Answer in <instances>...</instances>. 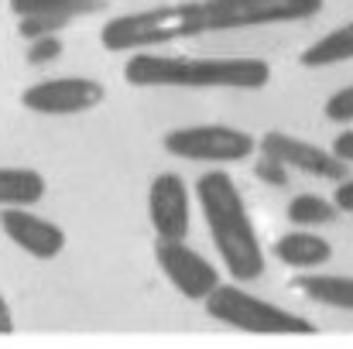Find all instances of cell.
I'll return each instance as SVG.
<instances>
[{
  "instance_id": "obj_23",
  "label": "cell",
  "mask_w": 353,
  "mask_h": 349,
  "mask_svg": "<svg viewBox=\"0 0 353 349\" xmlns=\"http://www.w3.org/2000/svg\"><path fill=\"white\" fill-rule=\"evenodd\" d=\"M7 332H14V315H10V305L3 302V295H0V336H7Z\"/></svg>"
},
{
  "instance_id": "obj_20",
  "label": "cell",
  "mask_w": 353,
  "mask_h": 349,
  "mask_svg": "<svg viewBox=\"0 0 353 349\" xmlns=\"http://www.w3.org/2000/svg\"><path fill=\"white\" fill-rule=\"evenodd\" d=\"M257 178L268 182V185H274V189H281V185H288V168H285L281 161L261 158V161H257Z\"/></svg>"
},
{
  "instance_id": "obj_1",
  "label": "cell",
  "mask_w": 353,
  "mask_h": 349,
  "mask_svg": "<svg viewBox=\"0 0 353 349\" xmlns=\"http://www.w3.org/2000/svg\"><path fill=\"white\" fill-rule=\"evenodd\" d=\"M319 10L323 0H189V3L137 10V14H120L103 24L100 41L107 52H141V48H158L168 41L199 38L213 31L309 21Z\"/></svg>"
},
{
  "instance_id": "obj_8",
  "label": "cell",
  "mask_w": 353,
  "mask_h": 349,
  "mask_svg": "<svg viewBox=\"0 0 353 349\" xmlns=\"http://www.w3.org/2000/svg\"><path fill=\"white\" fill-rule=\"evenodd\" d=\"M261 158H271V161H281L285 168H295L302 175H312V178H326V182H347V165L309 144V140H299L292 134H281V130H268L261 137Z\"/></svg>"
},
{
  "instance_id": "obj_9",
  "label": "cell",
  "mask_w": 353,
  "mask_h": 349,
  "mask_svg": "<svg viewBox=\"0 0 353 349\" xmlns=\"http://www.w3.org/2000/svg\"><path fill=\"white\" fill-rule=\"evenodd\" d=\"M148 216L158 240H185L189 236V185L175 171H161L148 192Z\"/></svg>"
},
{
  "instance_id": "obj_17",
  "label": "cell",
  "mask_w": 353,
  "mask_h": 349,
  "mask_svg": "<svg viewBox=\"0 0 353 349\" xmlns=\"http://www.w3.org/2000/svg\"><path fill=\"white\" fill-rule=\"evenodd\" d=\"M65 24H69V21H59V17H21L17 31H21V38L38 41V38H52V34H59Z\"/></svg>"
},
{
  "instance_id": "obj_6",
  "label": "cell",
  "mask_w": 353,
  "mask_h": 349,
  "mask_svg": "<svg viewBox=\"0 0 353 349\" xmlns=\"http://www.w3.org/2000/svg\"><path fill=\"white\" fill-rule=\"evenodd\" d=\"M154 260H158L161 274L175 284V291L182 298L206 302L220 288V271L199 250L185 246L182 240H158L154 243Z\"/></svg>"
},
{
  "instance_id": "obj_18",
  "label": "cell",
  "mask_w": 353,
  "mask_h": 349,
  "mask_svg": "<svg viewBox=\"0 0 353 349\" xmlns=\"http://www.w3.org/2000/svg\"><path fill=\"white\" fill-rule=\"evenodd\" d=\"M326 116H330L333 123H350L353 120V86L336 89V93L326 100Z\"/></svg>"
},
{
  "instance_id": "obj_2",
  "label": "cell",
  "mask_w": 353,
  "mask_h": 349,
  "mask_svg": "<svg viewBox=\"0 0 353 349\" xmlns=\"http://www.w3.org/2000/svg\"><path fill=\"white\" fill-rule=\"evenodd\" d=\"M130 86H175V89H264L271 65L264 59H189L137 52L123 65Z\"/></svg>"
},
{
  "instance_id": "obj_5",
  "label": "cell",
  "mask_w": 353,
  "mask_h": 349,
  "mask_svg": "<svg viewBox=\"0 0 353 349\" xmlns=\"http://www.w3.org/2000/svg\"><path fill=\"white\" fill-rule=\"evenodd\" d=\"M165 151L185 161H213L234 165L254 154V137L227 123H203V127H175L165 134Z\"/></svg>"
},
{
  "instance_id": "obj_14",
  "label": "cell",
  "mask_w": 353,
  "mask_h": 349,
  "mask_svg": "<svg viewBox=\"0 0 353 349\" xmlns=\"http://www.w3.org/2000/svg\"><path fill=\"white\" fill-rule=\"evenodd\" d=\"M353 59V21L323 34L319 41H312L305 52H302V65L305 69H330V65H340V62H350Z\"/></svg>"
},
{
  "instance_id": "obj_21",
  "label": "cell",
  "mask_w": 353,
  "mask_h": 349,
  "mask_svg": "<svg viewBox=\"0 0 353 349\" xmlns=\"http://www.w3.org/2000/svg\"><path fill=\"white\" fill-rule=\"evenodd\" d=\"M333 154H336L343 165H353V130H343V134L333 140Z\"/></svg>"
},
{
  "instance_id": "obj_19",
  "label": "cell",
  "mask_w": 353,
  "mask_h": 349,
  "mask_svg": "<svg viewBox=\"0 0 353 349\" xmlns=\"http://www.w3.org/2000/svg\"><path fill=\"white\" fill-rule=\"evenodd\" d=\"M62 55V41L52 34V38H38V41H31V48H28V62L31 65H45V62H55Z\"/></svg>"
},
{
  "instance_id": "obj_22",
  "label": "cell",
  "mask_w": 353,
  "mask_h": 349,
  "mask_svg": "<svg viewBox=\"0 0 353 349\" xmlns=\"http://www.w3.org/2000/svg\"><path fill=\"white\" fill-rule=\"evenodd\" d=\"M343 213H353V178L350 182H343V185H336V199H333Z\"/></svg>"
},
{
  "instance_id": "obj_13",
  "label": "cell",
  "mask_w": 353,
  "mask_h": 349,
  "mask_svg": "<svg viewBox=\"0 0 353 349\" xmlns=\"http://www.w3.org/2000/svg\"><path fill=\"white\" fill-rule=\"evenodd\" d=\"M107 0H10V10L17 17H59V21H76L100 14Z\"/></svg>"
},
{
  "instance_id": "obj_10",
  "label": "cell",
  "mask_w": 353,
  "mask_h": 349,
  "mask_svg": "<svg viewBox=\"0 0 353 349\" xmlns=\"http://www.w3.org/2000/svg\"><path fill=\"white\" fill-rule=\"evenodd\" d=\"M0 230L7 233V240H14L24 253L38 257V260H52L65 250V233L62 226L28 213V209H3L0 213Z\"/></svg>"
},
{
  "instance_id": "obj_12",
  "label": "cell",
  "mask_w": 353,
  "mask_h": 349,
  "mask_svg": "<svg viewBox=\"0 0 353 349\" xmlns=\"http://www.w3.org/2000/svg\"><path fill=\"white\" fill-rule=\"evenodd\" d=\"M45 178L34 168H0V206L3 209H28L41 202Z\"/></svg>"
},
{
  "instance_id": "obj_16",
  "label": "cell",
  "mask_w": 353,
  "mask_h": 349,
  "mask_svg": "<svg viewBox=\"0 0 353 349\" xmlns=\"http://www.w3.org/2000/svg\"><path fill=\"white\" fill-rule=\"evenodd\" d=\"M336 209H340L336 202H330L323 195H312V192H302L288 202V220L302 230L305 226H326V223L336 220Z\"/></svg>"
},
{
  "instance_id": "obj_11",
  "label": "cell",
  "mask_w": 353,
  "mask_h": 349,
  "mask_svg": "<svg viewBox=\"0 0 353 349\" xmlns=\"http://www.w3.org/2000/svg\"><path fill=\"white\" fill-rule=\"evenodd\" d=\"M274 257L281 264H288V267H319V264H326L333 257V246L319 233L292 230L274 243Z\"/></svg>"
},
{
  "instance_id": "obj_15",
  "label": "cell",
  "mask_w": 353,
  "mask_h": 349,
  "mask_svg": "<svg viewBox=\"0 0 353 349\" xmlns=\"http://www.w3.org/2000/svg\"><path fill=\"white\" fill-rule=\"evenodd\" d=\"M299 291L319 305L330 308H343L353 312V277H340V274H312L299 281Z\"/></svg>"
},
{
  "instance_id": "obj_4",
  "label": "cell",
  "mask_w": 353,
  "mask_h": 349,
  "mask_svg": "<svg viewBox=\"0 0 353 349\" xmlns=\"http://www.w3.org/2000/svg\"><path fill=\"white\" fill-rule=\"evenodd\" d=\"M206 312L216 322H227L230 329L254 332V336H316V322L281 305H271L257 295H247L236 284H220L206 298Z\"/></svg>"
},
{
  "instance_id": "obj_7",
  "label": "cell",
  "mask_w": 353,
  "mask_h": 349,
  "mask_svg": "<svg viewBox=\"0 0 353 349\" xmlns=\"http://www.w3.org/2000/svg\"><path fill=\"white\" fill-rule=\"evenodd\" d=\"M21 103L34 114L45 116H69L86 114L103 103V86L86 76H62V79H45L34 83L21 93Z\"/></svg>"
},
{
  "instance_id": "obj_3",
  "label": "cell",
  "mask_w": 353,
  "mask_h": 349,
  "mask_svg": "<svg viewBox=\"0 0 353 349\" xmlns=\"http://www.w3.org/2000/svg\"><path fill=\"white\" fill-rule=\"evenodd\" d=\"M196 199L203 206L210 236L220 250L223 267L234 274L236 281H257L264 274V250L254 233L250 213L243 206V195L236 182L227 171H206L196 182Z\"/></svg>"
}]
</instances>
